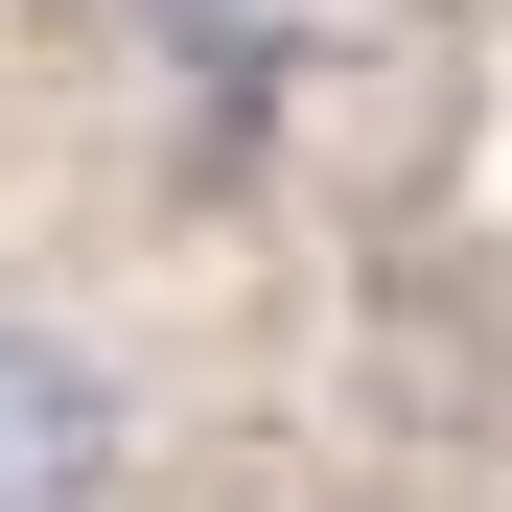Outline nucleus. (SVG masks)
Masks as SVG:
<instances>
[{
    "instance_id": "1",
    "label": "nucleus",
    "mask_w": 512,
    "mask_h": 512,
    "mask_svg": "<svg viewBox=\"0 0 512 512\" xmlns=\"http://www.w3.org/2000/svg\"><path fill=\"white\" fill-rule=\"evenodd\" d=\"M140 489V373L0 303V512H117Z\"/></svg>"
}]
</instances>
